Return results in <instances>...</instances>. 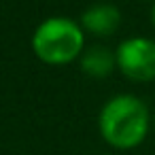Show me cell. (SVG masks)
<instances>
[{
	"label": "cell",
	"instance_id": "cell-1",
	"mask_svg": "<svg viewBox=\"0 0 155 155\" xmlns=\"http://www.w3.org/2000/svg\"><path fill=\"white\" fill-rule=\"evenodd\" d=\"M151 125V113L147 104L132 96V94H119L113 96L100 110L98 127L102 138L121 151L138 147Z\"/></svg>",
	"mask_w": 155,
	"mask_h": 155
},
{
	"label": "cell",
	"instance_id": "cell-2",
	"mask_svg": "<svg viewBox=\"0 0 155 155\" xmlns=\"http://www.w3.org/2000/svg\"><path fill=\"white\" fill-rule=\"evenodd\" d=\"M85 34L81 24L68 17H49L32 34V51L49 66H64L81 58Z\"/></svg>",
	"mask_w": 155,
	"mask_h": 155
},
{
	"label": "cell",
	"instance_id": "cell-3",
	"mask_svg": "<svg viewBox=\"0 0 155 155\" xmlns=\"http://www.w3.org/2000/svg\"><path fill=\"white\" fill-rule=\"evenodd\" d=\"M117 68L132 81H153L155 79V41L147 36H132L119 43Z\"/></svg>",
	"mask_w": 155,
	"mask_h": 155
},
{
	"label": "cell",
	"instance_id": "cell-4",
	"mask_svg": "<svg viewBox=\"0 0 155 155\" xmlns=\"http://www.w3.org/2000/svg\"><path fill=\"white\" fill-rule=\"evenodd\" d=\"M121 24V11L110 2H96L81 13V28L94 36H110Z\"/></svg>",
	"mask_w": 155,
	"mask_h": 155
},
{
	"label": "cell",
	"instance_id": "cell-5",
	"mask_svg": "<svg viewBox=\"0 0 155 155\" xmlns=\"http://www.w3.org/2000/svg\"><path fill=\"white\" fill-rule=\"evenodd\" d=\"M79 64H81V70L94 79H102V77H108L115 66H117V58H115V51H110L108 47L104 45H91L87 49H83L81 58H79Z\"/></svg>",
	"mask_w": 155,
	"mask_h": 155
},
{
	"label": "cell",
	"instance_id": "cell-6",
	"mask_svg": "<svg viewBox=\"0 0 155 155\" xmlns=\"http://www.w3.org/2000/svg\"><path fill=\"white\" fill-rule=\"evenodd\" d=\"M151 21H153V26H155V2H153V7H151Z\"/></svg>",
	"mask_w": 155,
	"mask_h": 155
},
{
	"label": "cell",
	"instance_id": "cell-7",
	"mask_svg": "<svg viewBox=\"0 0 155 155\" xmlns=\"http://www.w3.org/2000/svg\"><path fill=\"white\" fill-rule=\"evenodd\" d=\"M151 121H153V125H155V113H153V117H151Z\"/></svg>",
	"mask_w": 155,
	"mask_h": 155
}]
</instances>
